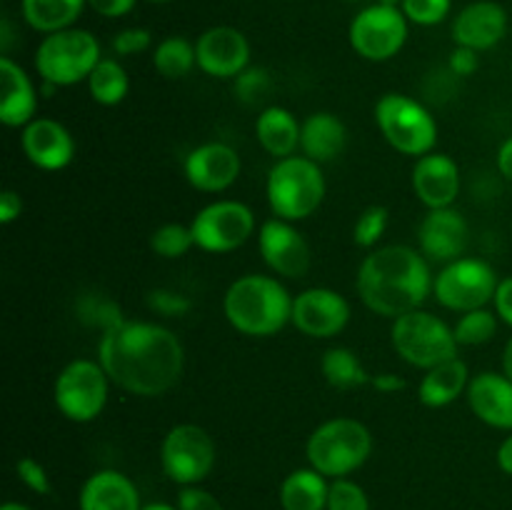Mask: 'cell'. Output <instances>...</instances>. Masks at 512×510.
<instances>
[{
    "label": "cell",
    "instance_id": "cell-1",
    "mask_svg": "<svg viewBox=\"0 0 512 510\" xmlns=\"http://www.w3.org/2000/svg\"><path fill=\"white\" fill-rule=\"evenodd\" d=\"M98 360L120 390L138 398H158L183 378L185 348L165 325L123 320L100 335Z\"/></svg>",
    "mask_w": 512,
    "mask_h": 510
},
{
    "label": "cell",
    "instance_id": "cell-2",
    "mask_svg": "<svg viewBox=\"0 0 512 510\" xmlns=\"http://www.w3.org/2000/svg\"><path fill=\"white\" fill-rule=\"evenodd\" d=\"M430 260L410 245H380L370 250L355 275V290L370 313L400 318L413 313L433 293Z\"/></svg>",
    "mask_w": 512,
    "mask_h": 510
},
{
    "label": "cell",
    "instance_id": "cell-3",
    "mask_svg": "<svg viewBox=\"0 0 512 510\" xmlns=\"http://www.w3.org/2000/svg\"><path fill=\"white\" fill-rule=\"evenodd\" d=\"M223 313L240 335L273 338L293 323V295L273 275H240L225 290Z\"/></svg>",
    "mask_w": 512,
    "mask_h": 510
},
{
    "label": "cell",
    "instance_id": "cell-4",
    "mask_svg": "<svg viewBox=\"0 0 512 510\" xmlns=\"http://www.w3.org/2000/svg\"><path fill=\"white\" fill-rule=\"evenodd\" d=\"M373 453V433L368 425L355 418H330L310 433L305 443L310 468L323 473L325 478H348L368 463Z\"/></svg>",
    "mask_w": 512,
    "mask_h": 510
},
{
    "label": "cell",
    "instance_id": "cell-5",
    "mask_svg": "<svg viewBox=\"0 0 512 510\" xmlns=\"http://www.w3.org/2000/svg\"><path fill=\"white\" fill-rule=\"evenodd\" d=\"M265 195L275 218L290 223L310 218L325 198L323 168L305 155L275 160L265 180Z\"/></svg>",
    "mask_w": 512,
    "mask_h": 510
},
{
    "label": "cell",
    "instance_id": "cell-6",
    "mask_svg": "<svg viewBox=\"0 0 512 510\" xmlns=\"http://www.w3.org/2000/svg\"><path fill=\"white\" fill-rule=\"evenodd\" d=\"M100 60L103 55L98 38L90 30L68 28L45 35L35 50L33 63L43 83L70 88L88 80Z\"/></svg>",
    "mask_w": 512,
    "mask_h": 510
},
{
    "label": "cell",
    "instance_id": "cell-7",
    "mask_svg": "<svg viewBox=\"0 0 512 510\" xmlns=\"http://www.w3.org/2000/svg\"><path fill=\"white\" fill-rule=\"evenodd\" d=\"M375 123L400 155L423 158L438 145V120L420 100L403 93H385L375 103Z\"/></svg>",
    "mask_w": 512,
    "mask_h": 510
},
{
    "label": "cell",
    "instance_id": "cell-8",
    "mask_svg": "<svg viewBox=\"0 0 512 510\" xmlns=\"http://www.w3.org/2000/svg\"><path fill=\"white\" fill-rule=\"evenodd\" d=\"M390 343L400 360L420 370H430L458 358L460 348L453 328L443 318L420 308L393 320Z\"/></svg>",
    "mask_w": 512,
    "mask_h": 510
},
{
    "label": "cell",
    "instance_id": "cell-9",
    "mask_svg": "<svg viewBox=\"0 0 512 510\" xmlns=\"http://www.w3.org/2000/svg\"><path fill=\"white\" fill-rule=\"evenodd\" d=\"M110 378L100 360H70L53 383V403L70 423H93L108 405Z\"/></svg>",
    "mask_w": 512,
    "mask_h": 510
},
{
    "label": "cell",
    "instance_id": "cell-10",
    "mask_svg": "<svg viewBox=\"0 0 512 510\" xmlns=\"http://www.w3.org/2000/svg\"><path fill=\"white\" fill-rule=\"evenodd\" d=\"M498 273L483 258H463L445 263L433 280V295L443 308L453 313L488 308L498 290Z\"/></svg>",
    "mask_w": 512,
    "mask_h": 510
},
{
    "label": "cell",
    "instance_id": "cell-11",
    "mask_svg": "<svg viewBox=\"0 0 512 510\" xmlns=\"http://www.w3.org/2000/svg\"><path fill=\"white\" fill-rule=\"evenodd\" d=\"M215 458L213 438L195 423L173 425L160 443V468L180 488L203 483L213 473Z\"/></svg>",
    "mask_w": 512,
    "mask_h": 510
},
{
    "label": "cell",
    "instance_id": "cell-12",
    "mask_svg": "<svg viewBox=\"0 0 512 510\" xmlns=\"http://www.w3.org/2000/svg\"><path fill=\"white\" fill-rule=\"evenodd\" d=\"M408 23L410 20L400 8L380 3L368 5L350 20V48L370 63L393 60L408 43Z\"/></svg>",
    "mask_w": 512,
    "mask_h": 510
},
{
    "label": "cell",
    "instance_id": "cell-13",
    "mask_svg": "<svg viewBox=\"0 0 512 510\" xmlns=\"http://www.w3.org/2000/svg\"><path fill=\"white\" fill-rule=\"evenodd\" d=\"M255 213L250 205L240 200H215L195 213L190 230H193L195 248L203 253L223 255L233 253L240 245L248 243L255 233Z\"/></svg>",
    "mask_w": 512,
    "mask_h": 510
},
{
    "label": "cell",
    "instance_id": "cell-14",
    "mask_svg": "<svg viewBox=\"0 0 512 510\" xmlns=\"http://www.w3.org/2000/svg\"><path fill=\"white\" fill-rule=\"evenodd\" d=\"M258 248L263 255V263L280 278H305L310 263H313V253H310L305 235L290 220L275 218V215L260 225Z\"/></svg>",
    "mask_w": 512,
    "mask_h": 510
},
{
    "label": "cell",
    "instance_id": "cell-15",
    "mask_svg": "<svg viewBox=\"0 0 512 510\" xmlns=\"http://www.w3.org/2000/svg\"><path fill=\"white\" fill-rule=\"evenodd\" d=\"M350 303L333 288H305L293 298V325L308 338L328 340L350 323Z\"/></svg>",
    "mask_w": 512,
    "mask_h": 510
},
{
    "label": "cell",
    "instance_id": "cell-16",
    "mask_svg": "<svg viewBox=\"0 0 512 510\" xmlns=\"http://www.w3.org/2000/svg\"><path fill=\"white\" fill-rule=\"evenodd\" d=\"M198 68L218 80H235L250 65V43L233 25H213L195 40Z\"/></svg>",
    "mask_w": 512,
    "mask_h": 510
},
{
    "label": "cell",
    "instance_id": "cell-17",
    "mask_svg": "<svg viewBox=\"0 0 512 510\" xmlns=\"http://www.w3.org/2000/svg\"><path fill=\"white\" fill-rule=\"evenodd\" d=\"M243 160L238 150L220 140L198 145L183 160L185 180L200 193H225L240 178Z\"/></svg>",
    "mask_w": 512,
    "mask_h": 510
},
{
    "label": "cell",
    "instance_id": "cell-18",
    "mask_svg": "<svg viewBox=\"0 0 512 510\" xmlns=\"http://www.w3.org/2000/svg\"><path fill=\"white\" fill-rule=\"evenodd\" d=\"M468 220L455 208L428 210L418 225L420 253L433 263H453L468 250Z\"/></svg>",
    "mask_w": 512,
    "mask_h": 510
},
{
    "label": "cell",
    "instance_id": "cell-19",
    "mask_svg": "<svg viewBox=\"0 0 512 510\" xmlns=\"http://www.w3.org/2000/svg\"><path fill=\"white\" fill-rule=\"evenodd\" d=\"M25 158L45 173H55L73 163L75 138L63 123L53 118H35L20 133Z\"/></svg>",
    "mask_w": 512,
    "mask_h": 510
},
{
    "label": "cell",
    "instance_id": "cell-20",
    "mask_svg": "<svg viewBox=\"0 0 512 510\" xmlns=\"http://www.w3.org/2000/svg\"><path fill=\"white\" fill-rule=\"evenodd\" d=\"M410 183L415 198L428 210L453 208L460 195V168L450 155L433 150L415 160Z\"/></svg>",
    "mask_w": 512,
    "mask_h": 510
},
{
    "label": "cell",
    "instance_id": "cell-21",
    "mask_svg": "<svg viewBox=\"0 0 512 510\" xmlns=\"http://www.w3.org/2000/svg\"><path fill=\"white\" fill-rule=\"evenodd\" d=\"M450 33H453L455 45L483 53V50L495 48L505 38L508 13L495 0H475L455 15Z\"/></svg>",
    "mask_w": 512,
    "mask_h": 510
},
{
    "label": "cell",
    "instance_id": "cell-22",
    "mask_svg": "<svg viewBox=\"0 0 512 510\" xmlns=\"http://www.w3.org/2000/svg\"><path fill=\"white\" fill-rule=\"evenodd\" d=\"M470 410L480 423L512 433V380L498 370L473 375L465 390Z\"/></svg>",
    "mask_w": 512,
    "mask_h": 510
},
{
    "label": "cell",
    "instance_id": "cell-23",
    "mask_svg": "<svg viewBox=\"0 0 512 510\" xmlns=\"http://www.w3.org/2000/svg\"><path fill=\"white\" fill-rule=\"evenodd\" d=\"M0 83H3V98H0V120L8 128H25L30 120L38 118V90L33 80L25 73L20 63L10 55H0Z\"/></svg>",
    "mask_w": 512,
    "mask_h": 510
},
{
    "label": "cell",
    "instance_id": "cell-24",
    "mask_svg": "<svg viewBox=\"0 0 512 510\" xmlns=\"http://www.w3.org/2000/svg\"><path fill=\"white\" fill-rule=\"evenodd\" d=\"M80 510H140V493L120 470H95L78 495Z\"/></svg>",
    "mask_w": 512,
    "mask_h": 510
},
{
    "label": "cell",
    "instance_id": "cell-25",
    "mask_svg": "<svg viewBox=\"0 0 512 510\" xmlns=\"http://www.w3.org/2000/svg\"><path fill=\"white\" fill-rule=\"evenodd\" d=\"M345 143H348V128H345V123L335 113L318 110V113H310L303 120L300 150H303L305 158L315 160L320 165L330 163V160H335L343 153Z\"/></svg>",
    "mask_w": 512,
    "mask_h": 510
},
{
    "label": "cell",
    "instance_id": "cell-26",
    "mask_svg": "<svg viewBox=\"0 0 512 510\" xmlns=\"http://www.w3.org/2000/svg\"><path fill=\"white\" fill-rule=\"evenodd\" d=\"M300 128L303 123L295 118V113H290L283 105H268L260 110L255 120V138L260 148L275 160L290 158L300 148Z\"/></svg>",
    "mask_w": 512,
    "mask_h": 510
},
{
    "label": "cell",
    "instance_id": "cell-27",
    "mask_svg": "<svg viewBox=\"0 0 512 510\" xmlns=\"http://www.w3.org/2000/svg\"><path fill=\"white\" fill-rule=\"evenodd\" d=\"M468 383V365L460 358H453L448 363L425 370L423 380L418 385V400L425 408H448L450 403H455L468 390Z\"/></svg>",
    "mask_w": 512,
    "mask_h": 510
},
{
    "label": "cell",
    "instance_id": "cell-28",
    "mask_svg": "<svg viewBox=\"0 0 512 510\" xmlns=\"http://www.w3.org/2000/svg\"><path fill=\"white\" fill-rule=\"evenodd\" d=\"M330 483L315 468H298L280 483V508L283 510H325Z\"/></svg>",
    "mask_w": 512,
    "mask_h": 510
},
{
    "label": "cell",
    "instance_id": "cell-29",
    "mask_svg": "<svg viewBox=\"0 0 512 510\" xmlns=\"http://www.w3.org/2000/svg\"><path fill=\"white\" fill-rule=\"evenodd\" d=\"M85 5L88 0H20L23 20L43 35L75 28Z\"/></svg>",
    "mask_w": 512,
    "mask_h": 510
},
{
    "label": "cell",
    "instance_id": "cell-30",
    "mask_svg": "<svg viewBox=\"0 0 512 510\" xmlns=\"http://www.w3.org/2000/svg\"><path fill=\"white\" fill-rule=\"evenodd\" d=\"M320 373H323L325 383L338 390H353L360 388V385H370V373L360 363L358 353L345 348V345H335V348L325 350L323 358H320Z\"/></svg>",
    "mask_w": 512,
    "mask_h": 510
},
{
    "label": "cell",
    "instance_id": "cell-31",
    "mask_svg": "<svg viewBox=\"0 0 512 510\" xmlns=\"http://www.w3.org/2000/svg\"><path fill=\"white\" fill-rule=\"evenodd\" d=\"M85 83H88L90 98H93L98 105H105V108L120 105L130 93L128 70L120 65L118 58L100 60Z\"/></svg>",
    "mask_w": 512,
    "mask_h": 510
},
{
    "label": "cell",
    "instance_id": "cell-32",
    "mask_svg": "<svg viewBox=\"0 0 512 510\" xmlns=\"http://www.w3.org/2000/svg\"><path fill=\"white\" fill-rule=\"evenodd\" d=\"M153 68L168 80L185 78L190 70L198 68L195 43H190L183 35H168L153 48Z\"/></svg>",
    "mask_w": 512,
    "mask_h": 510
},
{
    "label": "cell",
    "instance_id": "cell-33",
    "mask_svg": "<svg viewBox=\"0 0 512 510\" xmlns=\"http://www.w3.org/2000/svg\"><path fill=\"white\" fill-rule=\"evenodd\" d=\"M500 318L495 310L478 308L470 313H460L458 323L453 325L455 340L460 348H478V345L490 343L498 335Z\"/></svg>",
    "mask_w": 512,
    "mask_h": 510
},
{
    "label": "cell",
    "instance_id": "cell-34",
    "mask_svg": "<svg viewBox=\"0 0 512 510\" xmlns=\"http://www.w3.org/2000/svg\"><path fill=\"white\" fill-rule=\"evenodd\" d=\"M195 248V238L190 225L183 223H165L160 228L153 230L150 235V250H153L158 258L165 260H178L183 255H188Z\"/></svg>",
    "mask_w": 512,
    "mask_h": 510
},
{
    "label": "cell",
    "instance_id": "cell-35",
    "mask_svg": "<svg viewBox=\"0 0 512 510\" xmlns=\"http://www.w3.org/2000/svg\"><path fill=\"white\" fill-rule=\"evenodd\" d=\"M388 223H390L388 208H383V205H370V208H365L363 213L358 215V220H355L353 243L358 245V248L375 250L380 240H383L385 230H388Z\"/></svg>",
    "mask_w": 512,
    "mask_h": 510
},
{
    "label": "cell",
    "instance_id": "cell-36",
    "mask_svg": "<svg viewBox=\"0 0 512 510\" xmlns=\"http://www.w3.org/2000/svg\"><path fill=\"white\" fill-rule=\"evenodd\" d=\"M78 318L83 320L85 325H93V328H100V333L115 328L118 323H123V310L108 300L105 295H83L78 300Z\"/></svg>",
    "mask_w": 512,
    "mask_h": 510
},
{
    "label": "cell",
    "instance_id": "cell-37",
    "mask_svg": "<svg viewBox=\"0 0 512 510\" xmlns=\"http://www.w3.org/2000/svg\"><path fill=\"white\" fill-rule=\"evenodd\" d=\"M270 73L265 68H258V65H248L238 78L233 80V90L238 95L240 103L255 105L263 98H268L270 93Z\"/></svg>",
    "mask_w": 512,
    "mask_h": 510
},
{
    "label": "cell",
    "instance_id": "cell-38",
    "mask_svg": "<svg viewBox=\"0 0 512 510\" xmlns=\"http://www.w3.org/2000/svg\"><path fill=\"white\" fill-rule=\"evenodd\" d=\"M325 510H370V498L355 480H330L328 508Z\"/></svg>",
    "mask_w": 512,
    "mask_h": 510
},
{
    "label": "cell",
    "instance_id": "cell-39",
    "mask_svg": "<svg viewBox=\"0 0 512 510\" xmlns=\"http://www.w3.org/2000/svg\"><path fill=\"white\" fill-rule=\"evenodd\" d=\"M450 8H453V0H403V5H400L405 18L415 25H423V28L443 23L450 15Z\"/></svg>",
    "mask_w": 512,
    "mask_h": 510
},
{
    "label": "cell",
    "instance_id": "cell-40",
    "mask_svg": "<svg viewBox=\"0 0 512 510\" xmlns=\"http://www.w3.org/2000/svg\"><path fill=\"white\" fill-rule=\"evenodd\" d=\"M148 308L155 315H163V318H183L193 308V300L180 293V290L155 288L148 293Z\"/></svg>",
    "mask_w": 512,
    "mask_h": 510
},
{
    "label": "cell",
    "instance_id": "cell-41",
    "mask_svg": "<svg viewBox=\"0 0 512 510\" xmlns=\"http://www.w3.org/2000/svg\"><path fill=\"white\" fill-rule=\"evenodd\" d=\"M150 45H153V33L148 28H123L110 40V48L118 58H133L150 50Z\"/></svg>",
    "mask_w": 512,
    "mask_h": 510
},
{
    "label": "cell",
    "instance_id": "cell-42",
    "mask_svg": "<svg viewBox=\"0 0 512 510\" xmlns=\"http://www.w3.org/2000/svg\"><path fill=\"white\" fill-rule=\"evenodd\" d=\"M15 475H18V480L25 488L33 490V493L38 495H50V490H53L48 470H45V465L40 463V460H35L33 455L18 458V463H15Z\"/></svg>",
    "mask_w": 512,
    "mask_h": 510
},
{
    "label": "cell",
    "instance_id": "cell-43",
    "mask_svg": "<svg viewBox=\"0 0 512 510\" xmlns=\"http://www.w3.org/2000/svg\"><path fill=\"white\" fill-rule=\"evenodd\" d=\"M175 505L180 510H225L223 503L210 490L200 488V485H185V488H180Z\"/></svg>",
    "mask_w": 512,
    "mask_h": 510
},
{
    "label": "cell",
    "instance_id": "cell-44",
    "mask_svg": "<svg viewBox=\"0 0 512 510\" xmlns=\"http://www.w3.org/2000/svg\"><path fill=\"white\" fill-rule=\"evenodd\" d=\"M480 68V53L478 50L463 48V45H455L453 53L448 58V70L455 78H470L475 75V70Z\"/></svg>",
    "mask_w": 512,
    "mask_h": 510
},
{
    "label": "cell",
    "instance_id": "cell-45",
    "mask_svg": "<svg viewBox=\"0 0 512 510\" xmlns=\"http://www.w3.org/2000/svg\"><path fill=\"white\" fill-rule=\"evenodd\" d=\"M135 5H138V0H88V8L110 20L125 18L128 13H133Z\"/></svg>",
    "mask_w": 512,
    "mask_h": 510
},
{
    "label": "cell",
    "instance_id": "cell-46",
    "mask_svg": "<svg viewBox=\"0 0 512 510\" xmlns=\"http://www.w3.org/2000/svg\"><path fill=\"white\" fill-rule=\"evenodd\" d=\"M493 308L495 313H498V318L512 328V275H508V278H500L498 290H495V298H493Z\"/></svg>",
    "mask_w": 512,
    "mask_h": 510
},
{
    "label": "cell",
    "instance_id": "cell-47",
    "mask_svg": "<svg viewBox=\"0 0 512 510\" xmlns=\"http://www.w3.org/2000/svg\"><path fill=\"white\" fill-rule=\"evenodd\" d=\"M23 215V198L15 190H5L0 195V223L10 225Z\"/></svg>",
    "mask_w": 512,
    "mask_h": 510
},
{
    "label": "cell",
    "instance_id": "cell-48",
    "mask_svg": "<svg viewBox=\"0 0 512 510\" xmlns=\"http://www.w3.org/2000/svg\"><path fill=\"white\" fill-rule=\"evenodd\" d=\"M370 385H373L375 390H380V393L393 395L405 388V380L395 373H378V375H370Z\"/></svg>",
    "mask_w": 512,
    "mask_h": 510
},
{
    "label": "cell",
    "instance_id": "cell-49",
    "mask_svg": "<svg viewBox=\"0 0 512 510\" xmlns=\"http://www.w3.org/2000/svg\"><path fill=\"white\" fill-rule=\"evenodd\" d=\"M498 170H500V175H503L505 180H510L512 183V135L508 140H503V143H500V148H498Z\"/></svg>",
    "mask_w": 512,
    "mask_h": 510
},
{
    "label": "cell",
    "instance_id": "cell-50",
    "mask_svg": "<svg viewBox=\"0 0 512 510\" xmlns=\"http://www.w3.org/2000/svg\"><path fill=\"white\" fill-rule=\"evenodd\" d=\"M498 465H500V470H503L505 475H510V478H512V433L503 440V443H500Z\"/></svg>",
    "mask_w": 512,
    "mask_h": 510
},
{
    "label": "cell",
    "instance_id": "cell-51",
    "mask_svg": "<svg viewBox=\"0 0 512 510\" xmlns=\"http://www.w3.org/2000/svg\"><path fill=\"white\" fill-rule=\"evenodd\" d=\"M503 373L512 380V338L505 343V350H503Z\"/></svg>",
    "mask_w": 512,
    "mask_h": 510
},
{
    "label": "cell",
    "instance_id": "cell-52",
    "mask_svg": "<svg viewBox=\"0 0 512 510\" xmlns=\"http://www.w3.org/2000/svg\"><path fill=\"white\" fill-rule=\"evenodd\" d=\"M140 510H180V508L178 505H170V503H148V505H143Z\"/></svg>",
    "mask_w": 512,
    "mask_h": 510
},
{
    "label": "cell",
    "instance_id": "cell-53",
    "mask_svg": "<svg viewBox=\"0 0 512 510\" xmlns=\"http://www.w3.org/2000/svg\"><path fill=\"white\" fill-rule=\"evenodd\" d=\"M0 510H33V508H28L25 503H15V500H8V503H3V508H0Z\"/></svg>",
    "mask_w": 512,
    "mask_h": 510
},
{
    "label": "cell",
    "instance_id": "cell-54",
    "mask_svg": "<svg viewBox=\"0 0 512 510\" xmlns=\"http://www.w3.org/2000/svg\"><path fill=\"white\" fill-rule=\"evenodd\" d=\"M380 5H393V8H400L403 5V0H378Z\"/></svg>",
    "mask_w": 512,
    "mask_h": 510
},
{
    "label": "cell",
    "instance_id": "cell-55",
    "mask_svg": "<svg viewBox=\"0 0 512 510\" xmlns=\"http://www.w3.org/2000/svg\"><path fill=\"white\" fill-rule=\"evenodd\" d=\"M148 3H168V0H148Z\"/></svg>",
    "mask_w": 512,
    "mask_h": 510
},
{
    "label": "cell",
    "instance_id": "cell-56",
    "mask_svg": "<svg viewBox=\"0 0 512 510\" xmlns=\"http://www.w3.org/2000/svg\"><path fill=\"white\" fill-rule=\"evenodd\" d=\"M350 3H358V0H350Z\"/></svg>",
    "mask_w": 512,
    "mask_h": 510
}]
</instances>
